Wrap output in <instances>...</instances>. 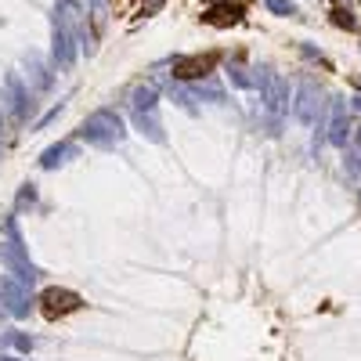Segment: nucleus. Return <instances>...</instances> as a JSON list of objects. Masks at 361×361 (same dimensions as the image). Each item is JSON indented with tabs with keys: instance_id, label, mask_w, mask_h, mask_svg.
Here are the masks:
<instances>
[{
	"instance_id": "f257e3e1",
	"label": "nucleus",
	"mask_w": 361,
	"mask_h": 361,
	"mask_svg": "<svg viewBox=\"0 0 361 361\" xmlns=\"http://www.w3.org/2000/svg\"><path fill=\"white\" fill-rule=\"evenodd\" d=\"M80 307H83V296L73 289H44L40 296V311L47 318H66V314H76Z\"/></svg>"
},
{
	"instance_id": "f03ea898",
	"label": "nucleus",
	"mask_w": 361,
	"mask_h": 361,
	"mask_svg": "<svg viewBox=\"0 0 361 361\" xmlns=\"http://www.w3.org/2000/svg\"><path fill=\"white\" fill-rule=\"evenodd\" d=\"M221 54L217 51H206V54H188V58H177L173 62V76L177 80H202L217 69Z\"/></svg>"
},
{
	"instance_id": "7ed1b4c3",
	"label": "nucleus",
	"mask_w": 361,
	"mask_h": 361,
	"mask_svg": "<svg viewBox=\"0 0 361 361\" xmlns=\"http://www.w3.org/2000/svg\"><path fill=\"white\" fill-rule=\"evenodd\" d=\"M243 15H246V4L235 0V4H214L202 15V22L206 25H235V22H243Z\"/></svg>"
},
{
	"instance_id": "20e7f679",
	"label": "nucleus",
	"mask_w": 361,
	"mask_h": 361,
	"mask_svg": "<svg viewBox=\"0 0 361 361\" xmlns=\"http://www.w3.org/2000/svg\"><path fill=\"white\" fill-rule=\"evenodd\" d=\"M163 4H166V0H145V4H141V15H156Z\"/></svg>"
},
{
	"instance_id": "39448f33",
	"label": "nucleus",
	"mask_w": 361,
	"mask_h": 361,
	"mask_svg": "<svg viewBox=\"0 0 361 361\" xmlns=\"http://www.w3.org/2000/svg\"><path fill=\"white\" fill-rule=\"evenodd\" d=\"M333 15H336V25H347V29H350V25H354V18H350V15H347V11H343V8H336V11H333Z\"/></svg>"
},
{
	"instance_id": "423d86ee",
	"label": "nucleus",
	"mask_w": 361,
	"mask_h": 361,
	"mask_svg": "<svg viewBox=\"0 0 361 361\" xmlns=\"http://www.w3.org/2000/svg\"><path fill=\"white\" fill-rule=\"evenodd\" d=\"M267 4H271V8H275V11H293V8L286 4V0H267Z\"/></svg>"
}]
</instances>
